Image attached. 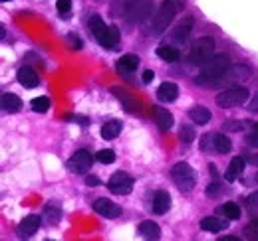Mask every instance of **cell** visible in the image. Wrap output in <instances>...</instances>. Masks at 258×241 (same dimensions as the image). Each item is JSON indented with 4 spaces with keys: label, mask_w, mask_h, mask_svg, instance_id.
<instances>
[{
    "label": "cell",
    "mask_w": 258,
    "mask_h": 241,
    "mask_svg": "<svg viewBox=\"0 0 258 241\" xmlns=\"http://www.w3.org/2000/svg\"><path fill=\"white\" fill-rule=\"evenodd\" d=\"M187 0H163L161 6L157 8L155 14H151L145 24H143V36L151 38V36H161L163 32L171 26V22L177 18L179 12H183Z\"/></svg>",
    "instance_id": "obj_1"
},
{
    "label": "cell",
    "mask_w": 258,
    "mask_h": 241,
    "mask_svg": "<svg viewBox=\"0 0 258 241\" xmlns=\"http://www.w3.org/2000/svg\"><path fill=\"white\" fill-rule=\"evenodd\" d=\"M228 67H230V58L226 54H217L203 65V71L199 73L195 81L199 85H217Z\"/></svg>",
    "instance_id": "obj_2"
},
{
    "label": "cell",
    "mask_w": 258,
    "mask_h": 241,
    "mask_svg": "<svg viewBox=\"0 0 258 241\" xmlns=\"http://www.w3.org/2000/svg\"><path fill=\"white\" fill-rule=\"evenodd\" d=\"M248 89L242 87V85H230L225 87L217 95V105L223 107V109H232V107H240L248 101Z\"/></svg>",
    "instance_id": "obj_3"
},
{
    "label": "cell",
    "mask_w": 258,
    "mask_h": 241,
    "mask_svg": "<svg viewBox=\"0 0 258 241\" xmlns=\"http://www.w3.org/2000/svg\"><path fill=\"white\" fill-rule=\"evenodd\" d=\"M171 178L175 182V186H177L181 192H185V194L193 192L195 184H197L195 170L191 168V164H187V162H177V164H173V168H171Z\"/></svg>",
    "instance_id": "obj_4"
},
{
    "label": "cell",
    "mask_w": 258,
    "mask_h": 241,
    "mask_svg": "<svg viewBox=\"0 0 258 241\" xmlns=\"http://www.w3.org/2000/svg\"><path fill=\"white\" fill-rule=\"evenodd\" d=\"M213 56H215V40L209 36L199 38L191 46V52H189V60L195 65H205Z\"/></svg>",
    "instance_id": "obj_5"
},
{
    "label": "cell",
    "mask_w": 258,
    "mask_h": 241,
    "mask_svg": "<svg viewBox=\"0 0 258 241\" xmlns=\"http://www.w3.org/2000/svg\"><path fill=\"white\" fill-rule=\"evenodd\" d=\"M153 10V0H127L125 4V18L131 24L143 22L151 16Z\"/></svg>",
    "instance_id": "obj_6"
},
{
    "label": "cell",
    "mask_w": 258,
    "mask_h": 241,
    "mask_svg": "<svg viewBox=\"0 0 258 241\" xmlns=\"http://www.w3.org/2000/svg\"><path fill=\"white\" fill-rule=\"evenodd\" d=\"M92 164H94V156L90 154V151H86V149L76 151L68 158V162H66L68 170L70 172H76V174H86L92 168Z\"/></svg>",
    "instance_id": "obj_7"
},
{
    "label": "cell",
    "mask_w": 258,
    "mask_h": 241,
    "mask_svg": "<svg viewBox=\"0 0 258 241\" xmlns=\"http://www.w3.org/2000/svg\"><path fill=\"white\" fill-rule=\"evenodd\" d=\"M107 188L115 196H127V194H131V190H133V178L129 176L127 172H115L107 180Z\"/></svg>",
    "instance_id": "obj_8"
},
{
    "label": "cell",
    "mask_w": 258,
    "mask_h": 241,
    "mask_svg": "<svg viewBox=\"0 0 258 241\" xmlns=\"http://www.w3.org/2000/svg\"><path fill=\"white\" fill-rule=\"evenodd\" d=\"M248 77H250V67L242 65V63H236V65H230V67L226 69V73L219 79L217 85H226V87H230V85H236V83H240V81H244V79H248Z\"/></svg>",
    "instance_id": "obj_9"
},
{
    "label": "cell",
    "mask_w": 258,
    "mask_h": 241,
    "mask_svg": "<svg viewBox=\"0 0 258 241\" xmlns=\"http://www.w3.org/2000/svg\"><path fill=\"white\" fill-rule=\"evenodd\" d=\"M92 208H94L96 213H99L101 217H107V219H115V217L121 215V206H117L115 202H111L107 198H97V200H94Z\"/></svg>",
    "instance_id": "obj_10"
},
{
    "label": "cell",
    "mask_w": 258,
    "mask_h": 241,
    "mask_svg": "<svg viewBox=\"0 0 258 241\" xmlns=\"http://www.w3.org/2000/svg\"><path fill=\"white\" fill-rule=\"evenodd\" d=\"M94 38L99 42V46H103L105 50H115L117 44H119V28L117 26H105V28H101L97 32Z\"/></svg>",
    "instance_id": "obj_11"
},
{
    "label": "cell",
    "mask_w": 258,
    "mask_h": 241,
    "mask_svg": "<svg viewBox=\"0 0 258 241\" xmlns=\"http://www.w3.org/2000/svg\"><path fill=\"white\" fill-rule=\"evenodd\" d=\"M193 26H195V20L193 16H187V18H183L173 30H171V40L175 42V44H183L189 36H191V32H193Z\"/></svg>",
    "instance_id": "obj_12"
},
{
    "label": "cell",
    "mask_w": 258,
    "mask_h": 241,
    "mask_svg": "<svg viewBox=\"0 0 258 241\" xmlns=\"http://www.w3.org/2000/svg\"><path fill=\"white\" fill-rule=\"evenodd\" d=\"M40 223H42V219L38 217V215H26L20 223H18V237L20 239H30L34 233L38 231V227H40Z\"/></svg>",
    "instance_id": "obj_13"
},
{
    "label": "cell",
    "mask_w": 258,
    "mask_h": 241,
    "mask_svg": "<svg viewBox=\"0 0 258 241\" xmlns=\"http://www.w3.org/2000/svg\"><path fill=\"white\" fill-rule=\"evenodd\" d=\"M16 79L26 89H34V87L40 85V77H38V73L34 71L32 67H20L18 73H16Z\"/></svg>",
    "instance_id": "obj_14"
},
{
    "label": "cell",
    "mask_w": 258,
    "mask_h": 241,
    "mask_svg": "<svg viewBox=\"0 0 258 241\" xmlns=\"http://www.w3.org/2000/svg\"><path fill=\"white\" fill-rule=\"evenodd\" d=\"M169 208H171V196H169V192L157 190L153 194V200H151V210L155 211L157 215H163V213L169 211Z\"/></svg>",
    "instance_id": "obj_15"
},
{
    "label": "cell",
    "mask_w": 258,
    "mask_h": 241,
    "mask_svg": "<svg viewBox=\"0 0 258 241\" xmlns=\"http://www.w3.org/2000/svg\"><path fill=\"white\" fill-rule=\"evenodd\" d=\"M177 97H179V87H177V83L165 81V83L159 85V89H157V99H159V101H163V103H173Z\"/></svg>",
    "instance_id": "obj_16"
},
{
    "label": "cell",
    "mask_w": 258,
    "mask_h": 241,
    "mask_svg": "<svg viewBox=\"0 0 258 241\" xmlns=\"http://www.w3.org/2000/svg\"><path fill=\"white\" fill-rule=\"evenodd\" d=\"M226 227H228V221L221 219V217H215V215H207V217L201 219V229L211 231V233H219Z\"/></svg>",
    "instance_id": "obj_17"
},
{
    "label": "cell",
    "mask_w": 258,
    "mask_h": 241,
    "mask_svg": "<svg viewBox=\"0 0 258 241\" xmlns=\"http://www.w3.org/2000/svg\"><path fill=\"white\" fill-rule=\"evenodd\" d=\"M139 233L145 239H159L161 237V227L153 219H145V221L139 223Z\"/></svg>",
    "instance_id": "obj_18"
},
{
    "label": "cell",
    "mask_w": 258,
    "mask_h": 241,
    "mask_svg": "<svg viewBox=\"0 0 258 241\" xmlns=\"http://www.w3.org/2000/svg\"><path fill=\"white\" fill-rule=\"evenodd\" d=\"M242 170H244V158H242V156H234V158L228 162V168H226V172H225L226 182H234L242 174Z\"/></svg>",
    "instance_id": "obj_19"
},
{
    "label": "cell",
    "mask_w": 258,
    "mask_h": 241,
    "mask_svg": "<svg viewBox=\"0 0 258 241\" xmlns=\"http://www.w3.org/2000/svg\"><path fill=\"white\" fill-rule=\"evenodd\" d=\"M0 103H2V109H4L6 113H20V111H22V99H20L18 95L4 93L2 99H0Z\"/></svg>",
    "instance_id": "obj_20"
},
{
    "label": "cell",
    "mask_w": 258,
    "mask_h": 241,
    "mask_svg": "<svg viewBox=\"0 0 258 241\" xmlns=\"http://www.w3.org/2000/svg\"><path fill=\"white\" fill-rule=\"evenodd\" d=\"M44 217H46V221L50 223V225H56L58 221H60V217H62V208H60V204L58 202H48L46 206H44Z\"/></svg>",
    "instance_id": "obj_21"
},
{
    "label": "cell",
    "mask_w": 258,
    "mask_h": 241,
    "mask_svg": "<svg viewBox=\"0 0 258 241\" xmlns=\"http://www.w3.org/2000/svg\"><path fill=\"white\" fill-rule=\"evenodd\" d=\"M121 129H123V125H121V120H107L103 127H101V137L105 139V141H113V139H117V135L121 133Z\"/></svg>",
    "instance_id": "obj_22"
},
{
    "label": "cell",
    "mask_w": 258,
    "mask_h": 241,
    "mask_svg": "<svg viewBox=\"0 0 258 241\" xmlns=\"http://www.w3.org/2000/svg\"><path fill=\"white\" fill-rule=\"evenodd\" d=\"M189 119L193 120L195 125H207L211 120V111L203 105H195L193 109H189Z\"/></svg>",
    "instance_id": "obj_23"
},
{
    "label": "cell",
    "mask_w": 258,
    "mask_h": 241,
    "mask_svg": "<svg viewBox=\"0 0 258 241\" xmlns=\"http://www.w3.org/2000/svg\"><path fill=\"white\" fill-rule=\"evenodd\" d=\"M213 147H215V152L219 154H228L230 149H232V143L226 135H221V133H215L213 135Z\"/></svg>",
    "instance_id": "obj_24"
},
{
    "label": "cell",
    "mask_w": 258,
    "mask_h": 241,
    "mask_svg": "<svg viewBox=\"0 0 258 241\" xmlns=\"http://www.w3.org/2000/svg\"><path fill=\"white\" fill-rule=\"evenodd\" d=\"M153 113H155V119H157V125H159V129H161V131H169V129L173 127V115H171L167 109H163V107H155V109H153Z\"/></svg>",
    "instance_id": "obj_25"
},
{
    "label": "cell",
    "mask_w": 258,
    "mask_h": 241,
    "mask_svg": "<svg viewBox=\"0 0 258 241\" xmlns=\"http://www.w3.org/2000/svg\"><path fill=\"white\" fill-rule=\"evenodd\" d=\"M157 58H161L163 61H169V63H173V61L179 60V50L177 48H173V46H159L157 48Z\"/></svg>",
    "instance_id": "obj_26"
},
{
    "label": "cell",
    "mask_w": 258,
    "mask_h": 241,
    "mask_svg": "<svg viewBox=\"0 0 258 241\" xmlns=\"http://www.w3.org/2000/svg\"><path fill=\"white\" fill-rule=\"evenodd\" d=\"M139 56H135V54H125V56H121V60H119V69H123V71H135L137 67H139Z\"/></svg>",
    "instance_id": "obj_27"
},
{
    "label": "cell",
    "mask_w": 258,
    "mask_h": 241,
    "mask_svg": "<svg viewBox=\"0 0 258 241\" xmlns=\"http://www.w3.org/2000/svg\"><path fill=\"white\" fill-rule=\"evenodd\" d=\"M50 99L48 97H34L32 101H30V107H32V111L36 113H46L48 109H50Z\"/></svg>",
    "instance_id": "obj_28"
},
{
    "label": "cell",
    "mask_w": 258,
    "mask_h": 241,
    "mask_svg": "<svg viewBox=\"0 0 258 241\" xmlns=\"http://www.w3.org/2000/svg\"><path fill=\"white\" fill-rule=\"evenodd\" d=\"M223 213L228 219H240V208L234 202H226L225 206H223Z\"/></svg>",
    "instance_id": "obj_29"
},
{
    "label": "cell",
    "mask_w": 258,
    "mask_h": 241,
    "mask_svg": "<svg viewBox=\"0 0 258 241\" xmlns=\"http://www.w3.org/2000/svg\"><path fill=\"white\" fill-rule=\"evenodd\" d=\"M96 160L101 164H111V162H115V152L111 149H103L96 154Z\"/></svg>",
    "instance_id": "obj_30"
},
{
    "label": "cell",
    "mask_w": 258,
    "mask_h": 241,
    "mask_svg": "<svg viewBox=\"0 0 258 241\" xmlns=\"http://www.w3.org/2000/svg\"><path fill=\"white\" fill-rule=\"evenodd\" d=\"M244 233H246L248 239L258 241V217H252V219L248 221V225L244 227Z\"/></svg>",
    "instance_id": "obj_31"
},
{
    "label": "cell",
    "mask_w": 258,
    "mask_h": 241,
    "mask_svg": "<svg viewBox=\"0 0 258 241\" xmlns=\"http://www.w3.org/2000/svg\"><path fill=\"white\" fill-rule=\"evenodd\" d=\"M56 10L62 18H70V12H72V0H58L56 2Z\"/></svg>",
    "instance_id": "obj_32"
},
{
    "label": "cell",
    "mask_w": 258,
    "mask_h": 241,
    "mask_svg": "<svg viewBox=\"0 0 258 241\" xmlns=\"http://www.w3.org/2000/svg\"><path fill=\"white\" fill-rule=\"evenodd\" d=\"M179 137H181V143L191 145V143L195 141V131L191 129V127H183L181 133H179Z\"/></svg>",
    "instance_id": "obj_33"
},
{
    "label": "cell",
    "mask_w": 258,
    "mask_h": 241,
    "mask_svg": "<svg viewBox=\"0 0 258 241\" xmlns=\"http://www.w3.org/2000/svg\"><path fill=\"white\" fill-rule=\"evenodd\" d=\"M88 26H90V32L96 36L101 28H105V22H103L99 16H92V18H90V22H88Z\"/></svg>",
    "instance_id": "obj_34"
},
{
    "label": "cell",
    "mask_w": 258,
    "mask_h": 241,
    "mask_svg": "<svg viewBox=\"0 0 258 241\" xmlns=\"http://www.w3.org/2000/svg\"><path fill=\"white\" fill-rule=\"evenodd\" d=\"M201 149H203L205 152L215 151V147H213V135H205V137H203V141H201Z\"/></svg>",
    "instance_id": "obj_35"
},
{
    "label": "cell",
    "mask_w": 258,
    "mask_h": 241,
    "mask_svg": "<svg viewBox=\"0 0 258 241\" xmlns=\"http://www.w3.org/2000/svg\"><path fill=\"white\" fill-rule=\"evenodd\" d=\"M219 192H221V188H219V182H211V184L207 186V196H209V198H215V196H219Z\"/></svg>",
    "instance_id": "obj_36"
},
{
    "label": "cell",
    "mask_w": 258,
    "mask_h": 241,
    "mask_svg": "<svg viewBox=\"0 0 258 241\" xmlns=\"http://www.w3.org/2000/svg\"><path fill=\"white\" fill-rule=\"evenodd\" d=\"M115 93H117V91H115ZM117 95H119V93H117ZM119 99H123V101H125L127 111H135V109H137V101H133V99H131V97H127L125 93H121V95H119Z\"/></svg>",
    "instance_id": "obj_37"
},
{
    "label": "cell",
    "mask_w": 258,
    "mask_h": 241,
    "mask_svg": "<svg viewBox=\"0 0 258 241\" xmlns=\"http://www.w3.org/2000/svg\"><path fill=\"white\" fill-rule=\"evenodd\" d=\"M68 42H70V48H74V50H82V40L78 38V36H68Z\"/></svg>",
    "instance_id": "obj_38"
},
{
    "label": "cell",
    "mask_w": 258,
    "mask_h": 241,
    "mask_svg": "<svg viewBox=\"0 0 258 241\" xmlns=\"http://www.w3.org/2000/svg\"><path fill=\"white\" fill-rule=\"evenodd\" d=\"M240 120H226L225 129L226 131H242V125H238Z\"/></svg>",
    "instance_id": "obj_39"
},
{
    "label": "cell",
    "mask_w": 258,
    "mask_h": 241,
    "mask_svg": "<svg viewBox=\"0 0 258 241\" xmlns=\"http://www.w3.org/2000/svg\"><path fill=\"white\" fill-rule=\"evenodd\" d=\"M248 206H252V208H258V192H252L250 196H248Z\"/></svg>",
    "instance_id": "obj_40"
},
{
    "label": "cell",
    "mask_w": 258,
    "mask_h": 241,
    "mask_svg": "<svg viewBox=\"0 0 258 241\" xmlns=\"http://www.w3.org/2000/svg\"><path fill=\"white\" fill-rule=\"evenodd\" d=\"M86 184H88V186H92V188H96V186H101L99 178H96V176H86Z\"/></svg>",
    "instance_id": "obj_41"
},
{
    "label": "cell",
    "mask_w": 258,
    "mask_h": 241,
    "mask_svg": "<svg viewBox=\"0 0 258 241\" xmlns=\"http://www.w3.org/2000/svg\"><path fill=\"white\" fill-rule=\"evenodd\" d=\"M246 143L250 145V147H258V133L254 131L252 135H248V139H246Z\"/></svg>",
    "instance_id": "obj_42"
},
{
    "label": "cell",
    "mask_w": 258,
    "mask_h": 241,
    "mask_svg": "<svg viewBox=\"0 0 258 241\" xmlns=\"http://www.w3.org/2000/svg\"><path fill=\"white\" fill-rule=\"evenodd\" d=\"M248 109H250V111H254V113H258V91H256V95L250 99V103H248Z\"/></svg>",
    "instance_id": "obj_43"
},
{
    "label": "cell",
    "mask_w": 258,
    "mask_h": 241,
    "mask_svg": "<svg viewBox=\"0 0 258 241\" xmlns=\"http://www.w3.org/2000/svg\"><path fill=\"white\" fill-rule=\"evenodd\" d=\"M153 77H155V73H153L151 69L143 71V83H151V81H153Z\"/></svg>",
    "instance_id": "obj_44"
},
{
    "label": "cell",
    "mask_w": 258,
    "mask_h": 241,
    "mask_svg": "<svg viewBox=\"0 0 258 241\" xmlns=\"http://www.w3.org/2000/svg\"><path fill=\"white\" fill-rule=\"evenodd\" d=\"M219 241H238V237H234V235H226V237H219Z\"/></svg>",
    "instance_id": "obj_45"
},
{
    "label": "cell",
    "mask_w": 258,
    "mask_h": 241,
    "mask_svg": "<svg viewBox=\"0 0 258 241\" xmlns=\"http://www.w3.org/2000/svg\"><path fill=\"white\" fill-rule=\"evenodd\" d=\"M209 168H211V174L217 176V168H215V164H209Z\"/></svg>",
    "instance_id": "obj_46"
},
{
    "label": "cell",
    "mask_w": 258,
    "mask_h": 241,
    "mask_svg": "<svg viewBox=\"0 0 258 241\" xmlns=\"http://www.w3.org/2000/svg\"><path fill=\"white\" fill-rule=\"evenodd\" d=\"M250 162H252V164H256V166H258V154H256V156H252V158H250Z\"/></svg>",
    "instance_id": "obj_47"
},
{
    "label": "cell",
    "mask_w": 258,
    "mask_h": 241,
    "mask_svg": "<svg viewBox=\"0 0 258 241\" xmlns=\"http://www.w3.org/2000/svg\"><path fill=\"white\" fill-rule=\"evenodd\" d=\"M254 131H256V133H258V123H256V125H254Z\"/></svg>",
    "instance_id": "obj_48"
},
{
    "label": "cell",
    "mask_w": 258,
    "mask_h": 241,
    "mask_svg": "<svg viewBox=\"0 0 258 241\" xmlns=\"http://www.w3.org/2000/svg\"><path fill=\"white\" fill-rule=\"evenodd\" d=\"M2 2H10V0H2Z\"/></svg>",
    "instance_id": "obj_49"
},
{
    "label": "cell",
    "mask_w": 258,
    "mask_h": 241,
    "mask_svg": "<svg viewBox=\"0 0 258 241\" xmlns=\"http://www.w3.org/2000/svg\"><path fill=\"white\" fill-rule=\"evenodd\" d=\"M256 182H258V174H256Z\"/></svg>",
    "instance_id": "obj_50"
}]
</instances>
